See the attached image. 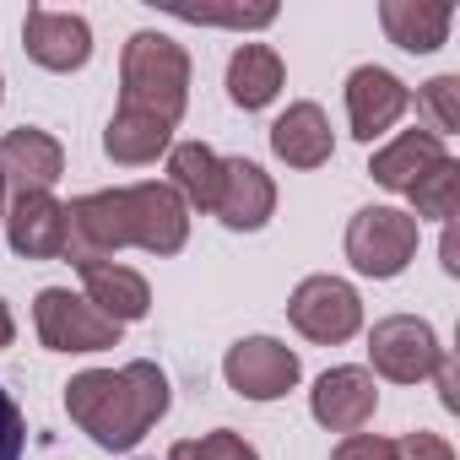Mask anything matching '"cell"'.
Instances as JSON below:
<instances>
[{
	"label": "cell",
	"mask_w": 460,
	"mask_h": 460,
	"mask_svg": "<svg viewBox=\"0 0 460 460\" xmlns=\"http://www.w3.org/2000/svg\"><path fill=\"white\" fill-rule=\"evenodd\" d=\"M119 103L179 125L184 109H190V55H184V44H173L168 33H152V28L130 33V44L119 55Z\"/></svg>",
	"instance_id": "cell-2"
},
{
	"label": "cell",
	"mask_w": 460,
	"mask_h": 460,
	"mask_svg": "<svg viewBox=\"0 0 460 460\" xmlns=\"http://www.w3.org/2000/svg\"><path fill=\"white\" fill-rule=\"evenodd\" d=\"M0 98H6V76H0Z\"/></svg>",
	"instance_id": "cell-33"
},
{
	"label": "cell",
	"mask_w": 460,
	"mask_h": 460,
	"mask_svg": "<svg viewBox=\"0 0 460 460\" xmlns=\"http://www.w3.org/2000/svg\"><path fill=\"white\" fill-rule=\"evenodd\" d=\"M395 460H455V449H449V438H438L428 428H411V433L395 438Z\"/></svg>",
	"instance_id": "cell-27"
},
{
	"label": "cell",
	"mask_w": 460,
	"mask_h": 460,
	"mask_svg": "<svg viewBox=\"0 0 460 460\" xmlns=\"http://www.w3.org/2000/svg\"><path fill=\"white\" fill-rule=\"evenodd\" d=\"M406 200H411V222L422 227V222H455V211H460V163L455 157H444L438 168H428L411 190H406Z\"/></svg>",
	"instance_id": "cell-23"
},
{
	"label": "cell",
	"mask_w": 460,
	"mask_h": 460,
	"mask_svg": "<svg viewBox=\"0 0 460 460\" xmlns=\"http://www.w3.org/2000/svg\"><path fill=\"white\" fill-rule=\"evenodd\" d=\"M28 455V417L12 401V390L0 385V460H22Z\"/></svg>",
	"instance_id": "cell-26"
},
{
	"label": "cell",
	"mask_w": 460,
	"mask_h": 460,
	"mask_svg": "<svg viewBox=\"0 0 460 460\" xmlns=\"http://www.w3.org/2000/svg\"><path fill=\"white\" fill-rule=\"evenodd\" d=\"M331 460H395V438H379V433H347Z\"/></svg>",
	"instance_id": "cell-28"
},
{
	"label": "cell",
	"mask_w": 460,
	"mask_h": 460,
	"mask_svg": "<svg viewBox=\"0 0 460 460\" xmlns=\"http://www.w3.org/2000/svg\"><path fill=\"white\" fill-rule=\"evenodd\" d=\"M82 288H87L82 298H87L103 320H114L119 331L152 314V288H146V277L130 271V266H119V261H109V266H87V271H82Z\"/></svg>",
	"instance_id": "cell-18"
},
{
	"label": "cell",
	"mask_w": 460,
	"mask_h": 460,
	"mask_svg": "<svg viewBox=\"0 0 460 460\" xmlns=\"http://www.w3.org/2000/svg\"><path fill=\"white\" fill-rule=\"evenodd\" d=\"M173 406L168 374L146 358L125 363V368H82L66 385V411L71 422L109 455L136 449Z\"/></svg>",
	"instance_id": "cell-1"
},
{
	"label": "cell",
	"mask_w": 460,
	"mask_h": 460,
	"mask_svg": "<svg viewBox=\"0 0 460 460\" xmlns=\"http://www.w3.org/2000/svg\"><path fill=\"white\" fill-rule=\"evenodd\" d=\"M288 320H293V331H298L304 341H314V347H341V341H352V336L363 331V298H358L352 282L320 271V277H304V282L293 288Z\"/></svg>",
	"instance_id": "cell-5"
},
{
	"label": "cell",
	"mask_w": 460,
	"mask_h": 460,
	"mask_svg": "<svg viewBox=\"0 0 460 460\" xmlns=\"http://www.w3.org/2000/svg\"><path fill=\"white\" fill-rule=\"evenodd\" d=\"M406 109H411V93H406V82H401L395 71H385V66H358V71L347 76V125H352L358 141L374 146L385 130L401 125Z\"/></svg>",
	"instance_id": "cell-14"
},
{
	"label": "cell",
	"mask_w": 460,
	"mask_h": 460,
	"mask_svg": "<svg viewBox=\"0 0 460 460\" xmlns=\"http://www.w3.org/2000/svg\"><path fill=\"white\" fill-rule=\"evenodd\" d=\"M222 379H227V390H234V395L266 406V401H282L288 390H298L304 363H298V352H293L288 341H277V336H244V341L227 347Z\"/></svg>",
	"instance_id": "cell-8"
},
{
	"label": "cell",
	"mask_w": 460,
	"mask_h": 460,
	"mask_svg": "<svg viewBox=\"0 0 460 460\" xmlns=\"http://www.w3.org/2000/svg\"><path fill=\"white\" fill-rule=\"evenodd\" d=\"M211 217L234 234H261V227L277 217V184L261 163L250 157H222V184L211 200Z\"/></svg>",
	"instance_id": "cell-11"
},
{
	"label": "cell",
	"mask_w": 460,
	"mask_h": 460,
	"mask_svg": "<svg viewBox=\"0 0 460 460\" xmlns=\"http://www.w3.org/2000/svg\"><path fill=\"white\" fill-rule=\"evenodd\" d=\"M168 460H261V449L234 428H211L200 438H179L168 449Z\"/></svg>",
	"instance_id": "cell-25"
},
{
	"label": "cell",
	"mask_w": 460,
	"mask_h": 460,
	"mask_svg": "<svg viewBox=\"0 0 460 460\" xmlns=\"http://www.w3.org/2000/svg\"><path fill=\"white\" fill-rule=\"evenodd\" d=\"M168 146H173V125L157 119V114H146V109L119 103L109 114V125H103V152L119 168H146V163L168 157Z\"/></svg>",
	"instance_id": "cell-17"
},
{
	"label": "cell",
	"mask_w": 460,
	"mask_h": 460,
	"mask_svg": "<svg viewBox=\"0 0 460 460\" xmlns=\"http://www.w3.org/2000/svg\"><path fill=\"white\" fill-rule=\"evenodd\" d=\"M125 217H130V244L146 255H179L190 244V206L163 184V179H141L125 184Z\"/></svg>",
	"instance_id": "cell-9"
},
{
	"label": "cell",
	"mask_w": 460,
	"mask_h": 460,
	"mask_svg": "<svg viewBox=\"0 0 460 460\" xmlns=\"http://www.w3.org/2000/svg\"><path fill=\"white\" fill-rule=\"evenodd\" d=\"M444 347H438V331L417 314H385L374 331H368V374L390 379V385H422L433 379Z\"/></svg>",
	"instance_id": "cell-7"
},
{
	"label": "cell",
	"mask_w": 460,
	"mask_h": 460,
	"mask_svg": "<svg viewBox=\"0 0 460 460\" xmlns=\"http://www.w3.org/2000/svg\"><path fill=\"white\" fill-rule=\"evenodd\" d=\"M22 49H28L33 66H44L55 76H71V71H82L93 60V28L76 12L28 6V17H22Z\"/></svg>",
	"instance_id": "cell-12"
},
{
	"label": "cell",
	"mask_w": 460,
	"mask_h": 460,
	"mask_svg": "<svg viewBox=\"0 0 460 460\" xmlns=\"http://www.w3.org/2000/svg\"><path fill=\"white\" fill-rule=\"evenodd\" d=\"M33 331H39V341L49 347V352H109V347H119V325L114 320H103L82 293H71V288H44L39 298H33Z\"/></svg>",
	"instance_id": "cell-6"
},
{
	"label": "cell",
	"mask_w": 460,
	"mask_h": 460,
	"mask_svg": "<svg viewBox=\"0 0 460 460\" xmlns=\"http://www.w3.org/2000/svg\"><path fill=\"white\" fill-rule=\"evenodd\" d=\"M6 244L22 261H60V250H66V206L55 195H12Z\"/></svg>",
	"instance_id": "cell-15"
},
{
	"label": "cell",
	"mask_w": 460,
	"mask_h": 460,
	"mask_svg": "<svg viewBox=\"0 0 460 460\" xmlns=\"http://www.w3.org/2000/svg\"><path fill=\"white\" fill-rule=\"evenodd\" d=\"M309 411H314V422L325 428V433H363L368 422H374V411H379V385H374V374L368 368H358V363H341V368H325L320 379H314V390H309Z\"/></svg>",
	"instance_id": "cell-10"
},
{
	"label": "cell",
	"mask_w": 460,
	"mask_h": 460,
	"mask_svg": "<svg viewBox=\"0 0 460 460\" xmlns=\"http://www.w3.org/2000/svg\"><path fill=\"white\" fill-rule=\"evenodd\" d=\"M449 157V146L433 136V130H401L390 146H379L374 152V163H368V179L374 184H385V190H395V195H406L428 168H438Z\"/></svg>",
	"instance_id": "cell-21"
},
{
	"label": "cell",
	"mask_w": 460,
	"mask_h": 460,
	"mask_svg": "<svg viewBox=\"0 0 460 460\" xmlns=\"http://www.w3.org/2000/svg\"><path fill=\"white\" fill-rule=\"evenodd\" d=\"M417 109H422L428 130L438 141H449L460 130V76H433L428 87H417Z\"/></svg>",
	"instance_id": "cell-24"
},
{
	"label": "cell",
	"mask_w": 460,
	"mask_h": 460,
	"mask_svg": "<svg viewBox=\"0 0 460 460\" xmlns=\"http://www.w3.org/2000/svg\"><path fill=\"white\" fill-rule=\"evenodd\" d=\"M6 195H12V190H6V179H0V222H6V206H12Z\"/></svg>",
	"instance_id": "cell-32"
},
{
	"label": "cell",
	"mask_w": 460,
	"mask_h": 460,
	"mask_svg": "<svg viewBox=\"0 0 460 460\" xmlns=\"http://www.w3.org/2000/svg\"><path fill=\"white\" fill-rule=\"evenodd\" d=\"M282 82H288V66H282V55L271 44H239L234 60H227V98H234V109H244V114L271 109Z\"/></svg>",
	"instance_id": "cell-20"
},
{
	"label": "cell",
	"mask_w": 460,
	"mask_h": 460,
	"mask_svg": "<svg viewBox=\"0 0 460 460\" xmlns=\"http://www.w3.org/2000/svg\"><path fill=\"white\" fill-rule=\"evenodd\" d=\"M190 211H211L217 184H222V157L206 141H173L168 146V179H163Z\"/></svg>",
	"instance_id": "cell-22"
},
{
	"label": "cell",
	"mask_w": 460,
	"mask_h": 460,
	"mask_svg": "<svg viewBox=\"0 0 460 460\" xmlns=\"http://www.w3.org/2000/svg\"><path fill=\"white\" fill-rule=\"evenodd\" d=\"M119 250H130L125 190L76 195L66 206V250H60V261H71L76 271H87V266H109Z\"/></svg>",
	"instance_id": "cell-4"
},
{
	"label": "cell",
	"mask_w": 460,
	"mask_h": 460,
	"mask_svg": "<svg viewBox=\"0 0 460 460\" xmlns=\"http://www.w3.org/2000/svg\"><path fill=\"white\" fill-rule=\"evenodd\" d=\"M449 22L455 12L444 6V0H385L379 6V28L395 49L406 55H433L449 44Z\"/></svg>",
	"instance_id": "cell-19"
},
{
	"label": "cell",
	"mask_w": 460,
	"mask_h": 460,
	"mask_svg": "<svg viewBox=\"0 0 460 460\" xmlns=\"http://www.w3.org/2000/svg\"><path fill=\"white\" fill-rule=\"evenodd\" d=\"M17 341V314H12V304L6 298H0V352H6Z\"/></svg>",
	"instance_id": "cell-30"
},
{
	"label": "cell",
	"mask_w": 460,
	"mask_h": 460,
	"mask_svg": "<svg viewBox=\"0 0 460 460\" xmlns=\"http://www.w3.org/2000/svg\"><path fill=\"white\" fill-rule=\"evenodd\" d=\"M438 255H444V271H449V277H460V261H455L460 250H455V234H449V227H444V244H438Z\"/></svg>",
	"instance_id": "cell-31"
},
{
	"label": "cell",
	"mask_w": 460,
	"mask_h": 460,
	"mask_svg": "<svg viewBox=\"0 0 460 460\" xmlns=\"http://www.w3.org/2000/svg\"><path fill=\"white\" fill-rule=\"evenodd\" d=\"M433 379H438V401H444V411H460V379H455V358H449V352L438 358Z\"/></svg>",
	"instance_id": "cell-29"
},
{
	"label": "cell",
	"mask_w": 460,
	"mask_h": 460,
	"mask_svg": "<svg viewBox=\"0 0 460 460\" xmlns=\"http://www.w3.org/2000/svg\"><path fill=\"white\" fill-rule=\"evenodd\" d=\"M66 173V146L39 130V125H17L0 136V179L12 195H55Z\"/></svg>",
	"instance_id": "cell-13"
},
{
	"label": "cell",
	"mask_w": 460,
	"mask_h": 460,
	"mask_svg": "<svg viewBox=\"0 0 460 460\" xmlns=\"http://www.w3.org/2000/svg\"><path fill=\"white\" fill-rule=\"evenodd\" d=\"M271 152L288 163V168H325L336 157V136H331V119L320 103H288V114L271 119Z\"/></svg>",
	"instance_id": "cell-16"
},
{
	"label": "cell",
	"mask_w": 460,
	"mask_h": 460,
	"mask_svg": "<svg viewBox=\"0 0 460 460\" xmlns=\"http://www.w3.org/2000/svg\"><path fill=\"white\" fill-rule=\"evenodd\" d=\"M347 261L358 277L390 282L417 261V222L401 206H363L347 222Z\"/></svg>",
	"instance_id": "cell-3"
}]
</instances>
